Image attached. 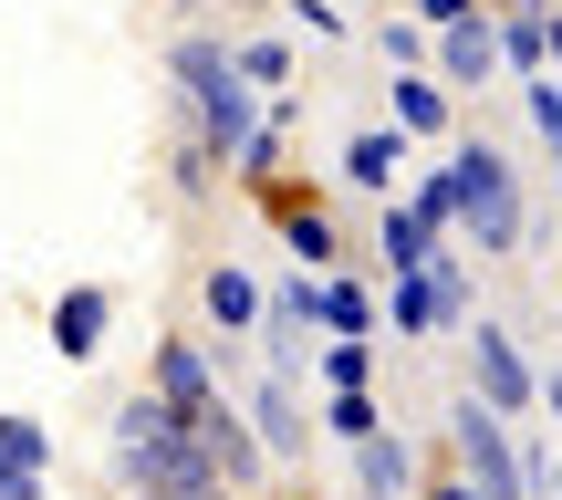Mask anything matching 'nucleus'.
<instances>
[{
  "label": "nucleus",
  "instance_id": "412c9836",
  "mask_svg": "<svg viewBox=\"0 0 562 500\" xmlns=\"http://www.w3.org/2000/svg\"><path fill=\"white\" fill-rule=\"evenodd\" d=\"M229 53H240V74L261 84V95H281V84H292V42H271V32H250V42H229Z\"/></svg>",
  "mask_w": 562,
  "mask_h": 500
},
{
  "label": "nucleus",
  "instance_id": "2f4dec72",
  "mask_svg": "<svg viewBox=\"0 0 562 500\" xmlns=\"http://www.w3.org/2000/svg\"><path fill=\"white\" fill-rule=\"evenodd\" d=\"M552 74H562V11H552Z\"/></svg>",
  "mask_w": 562,
  "mask_h": 500
},
{
  "label": "nucleus",
  "instance_id": "9b49d317",
  "mask_svg": "<svg viewBox=\"0 0 562 500\" xmlns=\"http://www.w3.org/2000/svg\"><path fill=\"white\" fill-rule=\"evenodd\" d=\"M271 220H281V241H292L302 271L344 260V230H334V209H323V199H302V188H271Z\"/></svg>",
  "mask_w": 562,
  "mask_h": 500
},
{
  "label": "nucleus",
  "instance_id": "7c9ffc66",
  "mask_svg": "<svg viewBox=\"0 0 562 500\" xmlns=\"http://www.w3.org/2000/svg\"><path fill=\"white\" fill-rule=\"evenodd\" d=\"M490 11H562V0H490Z\"/></svg>",
  "mask_w": 562,
  "mask_h": 500
},
{
  "label": "nucleus",
  "instance_id": "9d476101",
  "mask_svg": "<svg viewBox=\"0 0 562 500\" xmlns=\"http://www.w3.org/2000/svg\"><path fill=\"white\" fill-rule=\"evenodd\" d=\"M146 386H157L167 407H188V418H209V407H220V386H209V355L188 334H167L157 355H146Z\"/></svg>",
  "mask_w": 562,
  "mask_h": 500
},
{
  "label": "nucleus",
  "instance_id": "4be33fe9",
  "mask_svg": "<svg viewBox=\"0 0 562 500\" xmlns=\"http://www.w3.org/2000/svg\"><path fill=\"white\" fill-rule=\"evenodd\" d=\"M406 209H417L427 230H459V167H427V178H417V199H406Z\"/></svg>",
  "mask_w": 562,
  "mask_h": 500
},
{
  "label": "nucleus",
  "instance_id": "5701e85b",
  "mask_svg": "<svg viewBox=\"0 0 562 500\" xmlns=\"http://www.w3.org/2000/svg\"><path fill=\"white\" fill-rule=\"evenodd\" d=\"M375 376V334H334L323 344V386H364Z\"/></svg>",
  "mask_w": 562,
  "mask_h": 500
},
{
  "label": "nucleus",
  "instance_id": "6e6552de",
  "mask_svg": "<svg viewBox=\"0 0 562 500\" xmlns=\"http://www.w3.org/2000/svg\"><path fill=\"white\" fill-rule=\"evenodd\" d=\"M469 355H480V397L501 407V418H521V407L542 397V376H531V365H521V344H510L501 323H480V344H469Z\"/></svg>",
  "mask_w": 562,
  "mask_h": 500
},
{
  "label": "nucleus",
  "instance_id": "f03ea898",
  "mask_svg": "<svg viewBox=\"0 0 562 500\" xmlns=\"http://www.w3.org/2000/svg\"><path fill=\"white\" fill-rule=\"evenodd\" d=\"M167 74L188 84V136H199L220 167H240L250 146L271 136V115H261V84H250V74H240V53H220L209 32H188L178 53H167Z\"/></svg>",
  "mask_w": 562,
  "mask_h": 500
},
{
  "label": "nucleus",
  "instance_id": "473e14b6",
  "mask_svg": "<svg viewBox=\"0 0 562 500\" xmlns=\"http://www.w3.org/2000/svg\"><path fill=\"white\" fill-rule=\"evenodd\" d=\"M188 500H240V490H188Z\"/></svg>",
  "mask_w": 562,
  "mask_h": 500
},
{
  "label": "nucleus",
  "instance_id": "f3484780",
  "mask_svg": "<svg viewBox=\"0 0 562 500\" xmlns=\"http://www.w3.org/2000/svg\"><path fill=\"white\" fill-rule=\"evenodd\" d=\"M375 260H385V271H427V260H438V230L396 199V209H385V230H375Z\"/></svg>",
  "mask_w": 562,
  "mask_h": 500
},
{
  "label": "nucleus",
  "instance_id": "ddd939ff",
  "mask_svg": "<svg viewBox=\"0 0 562 500\" xmlns=\"http://www.w3.org/2000/svg\"><path fill=\"white\" fill-rule=\"evenodd\" d=\"M406 178V125H364L355 146H344V188H364V199H396Z\"/></svg>",
  "mask_w": 562,
  "mask_h": 500
},
{
  "label": "nucleus",
  "instance_id": "423d86ee",
  "mask_svg": "<svg viewBox=\"0 0 562 500\" xmlns=\"http://www.w3.org/2000/svg\"><path fill=\"white\" fill-rule=\"evenodd\" d=\"M510 74V53H501V21H459V32H438V84L448 95H480V84H501Z\"/></svg>",
  "mask_w": 562,
  "mask_h": 500
},
{
  "label": "nucleus",
  "instance_id": "6ab92c4d",
  "mask_svg": "<svg viewBox=\"0 0 562 500\" xmlns=\"http://www.w3.org/2000/svg\"><path fill=\"white\" fill-rule=\"evenodd\" d=\"M448 104H459V95H448L438 74H396V125H406V136H448Z\"/></svg>",
  "mask_w": 562,
  "mask_h": 500
},
{
  "label": "nucleus",
  "instance_id": "aec40b11",
  "mask_svg": "<svg viewBox=\"0 0 562 500\" xmlns=\"http://www.w3.org/2000/svg\"><path fill=\"white\" fill-rule=\"evenodd\" d=\"M323 427H334L344 448H364V438H385V427H375V397H364V386H334V397H323Z\"/></svg>",
  "mask_w": 562,
  "mask_h": 500
},
{
  "label": "nucleus",
  "instance_id": "72a5a7b5",
  "mask_svg": "<svg viewBox=\"0 0 562 500\" xmlns=\"http://www.w3.org/2000/svg\"><path fill=\"white\" fill-rule=\"evenodd\" d=\"M542 480H552V500H562V459H552V469H542Z\"/></svg>",
  "mask_w": 562,
  "mask_h": 500
},
{
  "label": "nucleus",
  "instance_id": "4468645a",
  "mask_svg": "<svg viewBox=\"0 0 562 500\" xmlns=\"http://www.w3.org/2000/svg\"><path fill=\"white\" fill-rule=\"evenodd\" d=\"M355 480H364V500H406V490H417V448H406V438H364L355 448Z\"/></svg>",
  "mask_w": 562,
  "mask_h": 500
},
{
  "label": "nucleus",
  "instance_id": "2eb2a0df",
  "mask_svg": "<svg viewBox=\"0 0 562 500\" xmlns=\"http://www.w3.org/2000/svg\"><path fill=\"white\" fill-rule=\"evenodd\" d=\"M250 427H261L271 459H292V448H302V386H292V376H271L261 397H250Z\"/></svg>",
  "mask_w": 562,
  "mask_h": 500
},
{
  "label": "nucleus",
  "instance_id": "0eeeda50",
  "mask_svg": "<svg viewBox=\"0 0 562 500\" xmlns=\"http://www.w3.org/2000/svg\"><path fill=\"white\" fill-rule=\"evenodd\" d=\"M104 334H115V292H104V281H74V292L53 302V355L94 365V355H104Z\"/></svg>",
  "mask_w": 562,
  "mask_h": 500
},
{
  "label": "nucleus",
  "instance_id": "cd10ccee",
  "mask_svg": "<svg viewBox=\"0 0 562 500\" xmlns=\"http://www.w3.org/2000/svg\"><path fill=\"white\" fill-rule=\"evenodd\" d=\"M417 21L427 32H459V21H480V0H417Z\"/></svg>",
  "mask_w": 562,
  "mask_h": 500
},
{
  "label": "nucleus",
  "instance_id": "7ed1b4c3",
  "mask_svg": "<svg viewBox=\"0 0 562 500\" xmlns=\"http://www.w3.org/2000/svg\"><path fill=\"white\" fill-rule=\"evenodd\" d=\"M459 230L480 241V260H510L521 251V230H531V199H521V178H510V157L501 146H459Z\"/></svg>",
  "mask_w": 562,
  "mask_h": 500
},
{
  "label": "nucleus",
  "instance_id": "dca6fc26",
  "mask_svg": "<svg viewBox=\"0 0 562 500\" xmlns=\"http://www.w3.org/2000/svg\"><path fill=\"white\" fill-rule=\"evenodd\" d=\"M385 313H396V334H438V323H459V313H448V292H438V271H396Z\"/></svg>",
  "mask_w": 562,
  "mask_h": 500
},
{
  "label": "nucleus",
  "instance_id": "20e7f679",
  "mask_svg": "<svg viewBox=\"0 0 562 500\" xmlns=\"http://www.w3.org/2000/svg\"><path fill=\"white\" fill-rule=\"evenodd\" d=\"M448 448H459V480H480L490 500H531V469L510 459V418L490 397H459V418H448Z\"/></svg>",
  "mask_w": 562,
  "mask_h": 500
},
{
  "label": "nucleus",
  "instance_id": "b1692460",
  "mask_svg": "<svg viewBox=\"0 0 562 500\" xmlns=\"http://www.w3.org/2000/svg\"><path fill=\"white\" fill-rule=\"evenodd\" d=\"M375 53L396 63V74H427V21H385V32H375Z\"/></svg>",
  "mask_w": 562,
  "mask_h": 500
},
{
  "label": "nucleus",
  "instance_id": "1a4fd4ad",
  "mask_svg": "<svg viewBox=\"0 0 562 500\" xmlns=\"http://www.w3.org/2000/svg\"><path fill=\"white\" fill-rule=\"evenodd\" d=\"M199 448H209V480H220V490H250V480H261V427L229 418V407H209V418H199Z\"/></svg>",
  "mask_w": 562,
  "mask_h": 500
},
{
  "label": "nucleus",
  "instance_id": "a878e982",
  "mask_svg": "<svg viewBox=\"0 0 562 500\" xmlns=\"http://www.w3.org/2000/svg\"><path fill=\"white\" fill-rule=\"evenodd\" d=\"M0 448H11V459H32V469H53V438H42L32 418H0Z\"/></svg>",
  "mask_w": 562,
  "mask_h": 500
},
{
  "label": "nucleus",
  "instance_id": "393cba45",
  "mask_svg": "<svg viewBox=\"0 0 562 500\" xmlns=\"http://www.w3.org/2000/svg\"><path fill=\"white\" fill-rule=\"evenodd\" d=\"M531 95V125H542V146H552V167H562V74H542V84H521Z\"/></svg>",
  "mask_w": 562,
  "mask_h": 500
},
{
  "label": "nucleus",
  "instance_id": "c756f323",
  "mask_svg": "<svg viewBox=\"0 0 562 500\" xmlns=\"http://www.w3.org/2000/svg\"><path fill=\"white\" fill-rule=\"evenodd\" d=\"M542 407H552V418H562V365H552V376H542Z\"/></svg>",
  "mask_w": 562,
  "mask_h": 500
},
{
  "label": "nucleus",
  "instance_id": "f8f14e48",
  "mask_svg": "<svg viewBox=\"0 0 562 500\" xmlns=\"http://www.w3.org/2000/svg\"><path fill=\"white\" fill-rule=\"evenodd\" d=\"M199 313L220 323V334H250V323H271V302H261V281H250L240 260H209L199 271Z\"/></svg>",
  "mask_w": 562,
  "mask_h": 500
},
{
  "label": "nucleus",
  "instance_id": "bb28decb",
  "mask_svg": "<svg viewBox=\"0 0 562 500\" xmlns=\"http://www.w3.org/2000/svg\"><path fill=\"white\" fill-rule=\"evenodd\" d=\"M0 500H42V469L11 459V448H0Z\"/></svg>",
  "mask_w": 562,
  "mask_h": 500
},
{
  "label": "nucleus",
  "instance_id": "c85d7f7f",
  "mask_svg": "<svg viewBox=\"0 0 562 500\" xmlns=\"http://www.w3.org/2000/svg\"><path fill=\"white\" fill-rule=\"evenodd\" d=\"M427 500H490L480 480H438V490H427Z\"/></svg>",
  "mask_w": 562,
  "mask_h": 500
},
{
  "label": "nucleus",
  "instance_id": "a211bd4d",
  "mask_svg": "<svg viewBox=\"0 0 562 500\" xmlns=\"http://www.w3.org/2000/svg\"><path fill=\"white\" fill-rule=\"evenodd\" d=\"M501 53L521 84H542L552 74V11H501Z\"/></svg>",
  "mask_w": 562,
  "mask_h": 500
},
{
  "label": "nucleus",
  "instance_id": "39448f33",
  "mask_svg": "<svg viewBox=\"0 0 562 500\" xmlns=\"http://www.w3.org/2000/svg\"><path fill=\"white\" fill-rule=\"evenodd\" d=\"M271 313L323 323V334H375V302H364V281H344V271H292L271 292Z\"/></svg>",
  "mask_w": 562,
  "mask_h": 500
},
{
  "label": "nucleus",
  "instance_id": "f257e3e1",
  "mask_svg": "<svg viewBox=\"0 0 562 500\" xmlns=\"http://www.w3.org/2000/svg\"><path fill=\"white\" fill-rule=\"evenodd\" d=\"M104 459H115V480L136 490V500L220 490V480H209V448H199V418H188V407H167L157 386H136V397L104 418Z\"/></svg>",
  "mask_w": 562,
  "mask_h": 500
}]
</instances>
